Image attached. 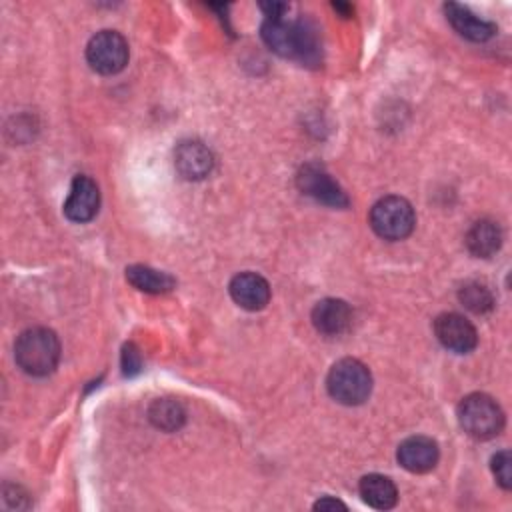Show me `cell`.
I'll return each mask as SVG.
<instances>
[{
  "label": "cell",
  "mask_w": 512,
  "mask_h": 512,
  "mask_svg": "<svg viewBox=\"0 0 512 512\" xmlns=\"http://www.w3.org/2000/svg\"><path fill=\"white\" fill-rule=\"evenodd\" d=\"M262 40L266 46L290 60L304 64L318 62L320 46L314 30L300 20H286L284 16L266 18L262 24Z\"/></svg>",
  "instance_id": "1"
},
{
  "label": "cell",
  "mask_w": 512,
  "mask_h": 512,
  "mask_svg": "<svg viewBox=\"0 0 512 512\" xmlns=\"http://www.w3.org/2000/svg\"><path fill=\"white\" fill-rule=\"evenodd\" d=\"M16 364L30 376H46L54 372L60 360L58 336L42 326L24 330L14 344Z\"/></svg>",
  "instance_id": "2"
},
{
  "label": "cell",
  "mask_w": 512,
  "mask_h": 512,
  "mask_svg": "<svg viewBox=\"0 0 512 512\" xmlns=\"http://www.w3.org/2000/svg\"><path fill=\"white\" fill-rule=\"evenodd\" d=\"M326 386L334 400L346 406H356L370 396L372 376L360 360L342 358L330 368Z\"/></svg>",
  "instance_id": "3"
},
{
  "label": "cell",
  "mask_w": 512,
  "mask_h": 512,
  "mask_svg": "<svg viewBox=\"0 0 512 512\" xmlns=\"http://www.w3.org/2000/svg\"><path fill=\"white\" fill-rule=\"evenodd\" d=\"M458 422L468 436L476 440H488L500 434L504 426V412L494 398L476 392L460 402Z\"/></svg>",
  "instance_id": "4"
},
{
  "label": "cell",
  "mask_w": 512,
  "mask_h": 512,
  "mask_svg": "<svg viewBox=\"0 0 512 512\" xmlns=\"http://www.w3.org/2000/svg\"><path fill=\"white\" fill-rule=\"evenodd\" d=\"M416 224L412 204L400 196H386L370 210V226L384 240H402L410 236Z\"/></svg>",
  "instance_id": "5"
},
{
  "label": "cell",
  "mask_w": 512,
  "mask_h": 512,
  "mask_svg": "<svg viewBox=\"0 0 512 512\" xmlns=\"http://www.w3.org/2000/svg\"><path fill=\"white\" fill-rule=\"evenodd\" d=\"M86 60L100 74H116L128 62V42L116 30L96 32L86 46Z\"/></svg>",
  "instance_id": "6"
},
{
  "label": "cell",
  "mask_w": 512,
  "mask_h": 512,
  "mask_svg": "<svg viewBox=\"0 0 512 512\" xmlns=\"http://www.w3.org/2000/svg\"><path fill=\"white\" fill-rule=\"evenodd\" d=\"M298 186L304 194L314 198L316 202H322L332 208H344L348 206V198L338 182L332 180V176L318 164H306L298 172Z\"/></svg>",
  "instance_id": "7"
},
{
  "label": "cell",
  "mask_w": 512,
  "mask_h": 512,
  "mask_svg": "<svg viewBox=\"0 0 512 512\" xmlns=\"http://www.w3.org/2000/svg\"><path fill=\"white\" fill-rule=\"evenodd\" d=\"M434 334L440 340V344L456 354H466L474 350L478 342L476 328L460 314L456 312H446L440 314L434 320Z\"/></svg>",
  "instance_id": "8"
},
{
  "label": "cell",
  "mask_w": 512,
  "mask_h": 512,
  "mask_svg": "<svg viewBox=\"0 0 512 512\" xmlns=\"http://www.w3.org/2000/svg\"><path fill=\"white\" fill-rule=\"evenodd\" d=\"M100 206L98 184L88 176H76L70 186V194L64 202V214L72 222H88L96 216Z\"/></svg>",
  "instance_id": "9"
},
{
  "label": "cell",
  "mask_w": 512,
  "mask_h": 512,
  "mask_svg": "<svg viewBox=\"0 0 512 512\" xmlns=\"http://www.w3.org/2000/svg\"><path fill=\"white\" fill-rule=\"evenodd\" d=\"M214 164L212 152L198 140H184L174 150V166L186 180H200L210 174Z\"/></svg>",
  "instance_id": "10"
},
{
  "label": "cell",
  "mask_w": 512,
  "mask_h": 512,
  "mask_svg": "<svg viewBox=\"0 0 512 512\" xmlns=\"http://www.w3.org/2000/svg\"><path fill=\"white\" fill-rule=\"evenodd\" d=\"M396 458L404 470L422 474L436 466L438 444L428 436H410L398 446Z\"/></svg>",
  "instance_id": "11"
},
{
  "label": "cell",
  "mask_w": 512,
  "mask_h": 512,
  "mask_svg": "<svg viewBox=\"0 0 512 512\" xmlns=\"http://www.w3.org/2000/svg\"><path fill=\"white\" fill-rule=\"evenodd\" d=\"M230 296L244 310H262L270 300V284L256 272H240L230 280Z\"/></svg>",
  "instance_id": "12"
},
{
  "label": "cell",
  "mask_w": 512,
  "mask_h": 512,
  "mask_svg": "<svg viewBox=\"0 0 512 512\" xmlns=\"http://www.w3.org/2000/svg\"><path fill=\"white\" fill-rule=\"evenodd\" d=\"M312 324L320 334L340 336L352 324V310L340 298H324L312 308Z\"/></svg>",
  "instance_id": "13"
},
{
  "label": "cell",
  "mask_w": 512,
  "mask_h": 512,
  "mask_svg": "<svg viewBox=\"0 0 512 512\" xmlns=\"http://www.w3.org/2000/svg\"><path fill=\"white\" fill-rule=\"evenodd\" d=\"M444 12H446V18L452 24V28L460 36H464L472 42H484L496 34V26L492 22L476 16L470 8H466L458 2L444 4Z\"/></svg>",
  "instance_id": "14"
},
{
  "label": "cell",
  "mask_w": 512,
  "mask_h": 512,
  "mask_svg": "<svg viewBox=\"0 0 512 512\" xmlns=\"http://www.w3.org/2000/svg\"><path fill=\"white\" fill-rule=\"evenodd\" d=\"M466 248L478 258H490L502 244V230L498 222L482 218L474 222L466 232Z\"/></svg>",
  "instance_id": "15"
},
{
  "label": "cell",
  "mask_w": 512,
  "mask_h": 512,
  "mask_svg": "<svg viewBox=\"0 0 512 512\" xmlns=\"http://www.w3.org/2000/svg\"><path fill=\"white\" fill-rule=\"evenodd\" d=\"M360 496L362 500L376 508V510H388L396 504L398 500V490L394 486V482L388 476L382 474H368L360 480Z\"/></svg>",
  "instance_id": "16"
},
{
  "label": "cell",
  "mask_w": 512,
  "mask_h": 512,
  "mask_svg": "<svg viewBox=\"0 0 512 512\" xmlns=\"http://www.w3.org/2000/svg\"><path fill=\"white\" fill-rule=\"evenodd\" d=\"M126 280L148 294H164L170 292L176 286V280L160 270H154L150 266H142V264H134L126 268Z\"/></svg>",
  "instance_id": "17"
},
{
  "label": "cell",
  "mask_w": 512,
  "mask_h": 512,
  "mask_svg": "<svg viewBox=\"0 0 512 512\" xmlns=\"http://www.w3.org/2000/svg\"><path fill=\"white\" fill-rule=\"evenodd\" d=\"M148 418L156 428L166 430V432H174L184 424L186 412L180 406V402H176L172 398H158L150 404Z\"/></svg>",
  "instance_id": "18"
},
{
  "label": "cell",
  "mask_w": 512,
  "mask_h": 512,
  "mask_svg": "<svg viewBox=\"0 0 512 512\" xmlns=\"http://www.w3.org/2000/svg\"><path fill=\"white\" fill-rule=\"evenodd\" d=\"M458 298H460L462 306L474 314H484V312L492 310V306H494V296H492L490 288L476 280L464 282L462 288L458 290Z\"/></svg>",
  "instance_id": "19"
},
{
  "label": "cell",
  "mask_w": 512,
  "mask_h": 512,
  "mask_svg": "<svg viewBox=\"0 0 512 512\" xmlns=\"http://www.w3.org/2000/svg\"><path fill=\"white\" fill-rule=\"evenodd\" d=\"M492 472L496 476V482L504 490H510V486H512V458H510L508 450H500L492 456Z\"/></svg>",
  "instance_id": "20"
},
{
  "label": "cell",
  "mask_w": 512,
  "mask_h": 512,
  "mask_svg": "<svg viewBox=\"0 0 512 512\" xmlns=\"http://www.w3.org/2000/svg\"><path fill=\"white\" fill-rule=\"evenodd\" d=\"M122 368H124V374H128V376H132V374H136L140 370V354H138V350L132 344L124 346Z\"/></svg>",
  "instance_id": "21"
},
{
  "label": "cell",
  "mask_w": 512,
  "mask_h": 512,
  "mask_svg": "<svg viewBox=\"0 0 512 512\" xmlns=\"http://www.w3.org/2000/svg\"><path fill=\"white\" fill-rule=\"evenodd\" d=\"M336 508L346 510V504L340 502L338 498H330V496H324V498H320V500L314 504V510H336Z\"/></svg>",
  "instance_id": "22"
}]
</instances>
